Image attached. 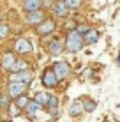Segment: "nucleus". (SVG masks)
Here are the masks:
<instances>
[{
	"instance_id": "nucleus-1",
	"label": "nucleus",
	"mask_w": 120,
	"mask_h": 122,
	"mask_svg": "<svg viewBox=\"0 0 120 122\" xmlns=\"http://www.w3.org/2000/svg\"><path fill=\"white\" fill-rule=\"evenodd\" d=\"M83 36L76 30H69L67 36H65V41H64V50L67 53H78L81 51L83 48Z\"/></svg>"
},
{
	"instance_id": "nucleus-2",
	"label": "nucleus",
	"mask_w": 120,
	"mask_h": 122,
	"mask_svg": "<svg viewBox=\"0 0 120 122\" xmlns=\"http://www.w3.org/2000/svg\"><path fill=\"white\" fill-rule=\"evenodd\" d=\"M41 83H43L46 89H55V87L58 85V78L53 73L51 67H46V69L43 71V74H41Z\"/></svg>"
},
{
	"instance_id": "nucleus-3",
	"label": "nucleus",
	"mask_w": 120,
	"mask_h": 122,
	"mask_svg": "<svg viewBox=\"0 0 120 122\" xmlns=\"http://www.w3.org/2000/svg\"><path fill=\"white\" fill-rule=\"evenodd\" d=\"M55 28H57L55 20L46 18L43 23H39V25L35 27V34H37V36H41V37H46V36H49V34L55 32Z\"/></svg>"
},
{
	"instance_id": "nucleus-4",
	"label": "nucleus",
	"mask_w": 120,
	"mask_h": 122,
	"mask_svg": "<svg viewBox=\"0 0 120 122\" xmlns=\"http://www.w3.org/2000/svg\"><path fill=\"white\" fill-rule=\"evenodd\" d=\"M32 43L28 39H25V37H19V39L14 41V44H12V51L16 53V55H27V53H32Z\"/></svg>"
},
{
	"instance_id": "nucleus-5",
	"label": "nucleus",
	"mask_w": 120,
	"mask_h": 122,
	"mask_svg": "<svg viewBox=\"0 0 120 122\" xmlns=\"http://www.w3.org/2000/svg\"><path fill=\"white\" fill-rule=\"evenodd\" d=\"M51 69H53V73L57 74L58 81H60V80H64V78H67V76H69V73H71V67H69V64H67L65 60H58V62H55Z\"/></svg>"
},
{
	"instance_id": "nucleus-6",
	"label": "nucleus",
	"mask_w": 120,
	"mask_h": 122,
	"mask_svg": "<svg viewBox=\"0 0 120 122\" xmlns=\"http://www.w3.org/2000/svg\"><path fill=\"white\" fill-rule=\"evenodd\" d=\"M25 90H27V85H25V83L9 81V85H7V96H9L11 99H16V97H19V96H23Z\"/></svg>"
},
{
	"instance_id": "nucleus-7",
	"label": "nucleus",
	"mask_w": 120,
	"mask_h": 122,
	"mask_svg": "<svg viewBox=\"0 0 120 122\" xmlns=\"http://www.w3.org/2000/svg\"><path fill=\"white\" fill-rule=\"evenodd\" d=\"M44 20H46V16H44L43 9L41 11H34V12H27V14H25V23L32 25V27H37V25L43 23Z\"/></svg>"
},
{
	"instance_id": "nucleus-8",
	"label": "nucleus",
	"mask_w": 120,
	"mask_h": 122,
	"mask_svg": "<svg viewBox=\"0 0 120 122\" xmlns=\"http://www.w3.org/2000/svg\"><path fill=\"white\" fill-rule=\"evenodd\" d=\"M44 5L43 0H23L21 2V7L25 12H34V11H41Z\"/></svg>"
},
{
	"instance_id": "nucleus-9",
	"label": "nucleus",
	"mask_w": 120,
	"mask_h": 122,
	"mask_svg": "<svg viewBox=\"0 0 120 122\" xmlns=\"http://www.w3.org/2000/svg\"><path fill=\"white\" fill-rule=\"evenodd\" d=\"M16 60H18V58H16V53H14V51H5V53L2 55V58H0V64H2L4 69L11 71Z\"/></svg>"
},
{
	"instance_id": "nucleus-10",
	"label": "nucleus",
	"mask_w": 120,
	"mask_h": 122,
	"mask_svg": "<svg viewBox=\"0 0 120 122\" xmlns=\"http://www.w3.org/2000/svg\"><path fill=\"white\" fill-rule=\"evenodd\" d=\"M51 11H53V16H57V18H65V16L69 14V9L65 7L64 0L55 2V4H53V7H51Z\"/></svg>"
},
{
	"instance_id": "nucleus-11",
	"label": "nucleus",
	"mask_w": 120,
	"mask_h": 122,
	"mask_svg": "<svg viewBox=\"0 0 120 122\" xmlns=\"http://www.w3.org/2000/svg\"><path fill=\"white\" fill-rule=\"evenodd\" d=\"M11 81H18V83H30L32 81V73L30 71H19V73H12Z\"/></svg>"
},
{
	"instance_id": "nucleus-12",
	"label": "nucleus",
	"mask_w": 120,
	"mask_h": 122,
	"mask_svg": "<svg viewBox=\"0 0 120 122\" xmlns=\"http://www.w3.org/2000/svg\"><path fill=\"white\" fill-rule=\"evenodd\" d=\"M99 41V32L94 30V28H88L85 34H83V44L90 46V44H96Z\"/></svg>"
},
{
	"instance_id": "nucleus-13",
	"label": "nucleus",
	"mask_w": 120,
	"mask_h": 122,
	"mask_svg": "<svg viewBox=\"0 0 120 122\" xmlns=\"http://www.w3.org/2000/svg\"><path fill=\"white\" fill-rule=\"evenodd\" d=\"M41 110V106L35 103L34 99H30L28 101V104L25 106V115L28 117V119H35V115H37V112Z\"/></svg>"
},
{
	"instance_id": "nucleus-14",
	"label": "nucleus",
	"mask_w": 120,
	"mask_h": 122,
	"mask_svg": "<svg viewBox=\"0 0 120 122\" xmlns=\"http://www.w3.org/2000/svg\"><path fill=\"white\" fill-rule=\"evenodd\" d=\"M48 53L49 55H58V53L64 50V43H62L60 39H53V41H49V44H48Z\"/></svg>"
},
{
	"instance_id": "nucleus-15",
	"label": "nucleus",
	"mask_w": 120,
	"mask_h": 122,
	"mask_svg": "<svg viewBox=\"0 0 120 122\" xmlns=\"http://www.w3.org/2000/svg\"><path fill=\"white\" fill-rule=\"evenodd\" d=\"M83 113V104H81L80 99H74L71 104H69V115L71 117H80Z\"/></svg>"
},
{
	"instance_id": "nucleus-16",
	"label": "nucleus",
	"mask_w": 120,
	"mask_h": 122,
	"mask_svg": "<svg viewBox=\"0 0 120 122\" xmlns=\"http://www.w3.org/2000/svg\"><path fill=\"white\" fill-rule=\"evenodd\" d=\"M49 97H51V96L48 94V90H39V92H37V94H35L34 101H35L37 104H39L41 108H46V104H48Z\"/></svg>"
},
{
	"instance_id": "nucleus-17",
	"label": "nucleus",
	"mask_w": 120,
	"mask_h": 122,
	"mask_svg": "<svg viewBox=\"0 0 120 122\" xmlns=\"http://www.w3.org/2000/svg\"><path fill=\"white\" fill-rule=\"evenodd\" d=\"M81 104H83V112H86V113L96 112V108H97V103L94 99H90V97L83 99V101H81Z\"/></svg>"
},
{
	"instance_id": "nucleus-18",
	"label": "nucleus",
	"mask_w": 120,
	"mask_h": 122,
	"mask_svg": "<svg viewBox=\"0 0 120 122\" xmlns=\"http://www.w3.org/2000/svg\"><path fill=\"white\" fill-rule=\"evenodd\" d=\"M28 101H30V99H28V96L23 94V96H19V97L14 99V106L18 108V110H25V106L28 104Z\"/></svg>"
},
{
	"instance_id": "nucleus-19",
	"label": "nucleus",
	"mask_w": 120,
	"mask_h": 122,
	"mask_svg": "<svg viewBox=\"0 0 120 122\" xmlns=\"http://www.w3.org/2000/svg\"><path fill=\"white\" fill-rule=\"evenodd\" d=\"M64 4L69 11H78L81 7V4H83V0H64Z\"/></svg>"
},
{
	"instance_id": "nucleus-20",
	"label": "nucleus",
	"mask_w": 120,
	"mask_h": 122,
	"mask_svg": "<svg viewBox=\"0 0 120 122\" xmlns=\"http://www.w3.org/2000/svg\"><path fill=\"white\" fill-rule=\"evenodd\" d=\"M11 71H12V73H19V71H28V66H27V62H25V60H16Z\"/></svg>"
},
{
	"instance_id": "nucleus-21",
	"label": "nucleus",
	"mask_w": 120,
	"mask_h": 122,
	"mask_svg": "<svg viewBox=\"0 0 120 122\" xmlns=\"http://www.w3.org/2000/svg\"><path fill=\"white\" fill-rule=\"evenodd\" d=\"M46 108L48 110H53V108H58V97H55V96H51L48 101V104H46Z\"/></svg>"
},
{
	"instance_id": "nucleus-22",
	"label": "nucleus",
	"mask_w": 120,
	"mask_h": 122,
	"mask_svg": "<svg viewBox=\"0 0 120 122\" xmlns=\"http://www.w3.org/2000/svg\"><path fill=\"white\" fill-rule=\"evenodd\" d=\"M7 36H9V27L5 23H0V39H4Z\"/></svg>"
},
{
	"instance_id": "nucleus-23",
	"label": "nucleus",
	"mask_w": 120,
	"mask_h": 122,
	"mask_svg": "<svg viewBox=\"0 0 120 122\" xmlns=\"http://www.w3.org/2000/svg\"><path fill=\"white\" fill-rule=\"evenodd\" d=\"M9 96L7 94H4V96H0V108H9Z\"/></svg>"
},
{
	"instance_id": "nucleus-24",
	"label": "nucleus",
	"mask_w": 120,
	"mask_h": 122,
	"mask_svg": "<svg viewBox=\"0 0 120 122\" xmlns=\"http://www.w3.org/2000/svg\"><path fill=\"white\" fill-rule=\"evenodd\" d=\"M118 66H120V57H118Z\"/></svg>"
}]
</instances>
